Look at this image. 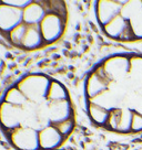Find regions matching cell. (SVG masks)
<instances>
[{
    "label": "cell",
    "instance_id": "obj_16",
    "mask_svg": "<svg viewBox=\"0 0 142 150\" xmlns=\"http://www.w3.org/2000/svg\"><path fill=\"white\" fill-rule=\"evenodd\" d=\"M2 2H5L6 5L12 6L14 8H18V9L21 10H24L27 6L31 4V1H29V0H5Z\"/></svg>",
    "mask_w": 142,
    "mask_h": 150
},
{
    "label": "cell",
    "instance_id": "obj_5",
    "mask_svg": "<svg viewBox=\"0 0 142 150\" xmlns=\"http://www.w3.org/2000/svg\"><path fill=\"white\" fill-rule=\"evenodd\" d=\"M63 28H65V21L61 16L57 12H48L39 24L43 41L47 43L57 41L61 37Z\"/></svg>",
    "mask_w": 142,
    "mask_h": 150
},
{
    "label": "cell",
    "instance_id": "obj_6",
    "mask_svg": "<svg viewBox=\"0 0 142 150\" xmlns=\"http://www.w3.org/2000/svg\"><path fill=\"white\" fill-rule=\"evenodd\" d=\"M24 108L2 102L0 104V125L6 130L12 131L22 126Z\"/></svg>",
    "mask_w": 142,
    "mask_h": 150
},
{
    "label": "cell",
    "instance_id": "obj_7",
    "mask_svg": "<svg viewBox=\"0 0 142 150\" xmlns=\"http://www.w3.org/2000/svg\"><path fill=\"white\" fill-rule=\"evenodd\" d=\"M24 23L22 10L0 2V31L9 33L19 24Z\"/></svg>",
    "mask_w": 142,
    "mask_h": 150
},
{
    "label": "cell",
    "instance_id": "obj_15",
    "mask_svg": "<svg viewBox=\"0 0 142 150\" xmlns=\"http://www.w3.org/2000/svg\"><path fill=\"white\" fill-rule=\"evenodd\" d=\"M53 126H56V128L59 130V132L65 137V136H68L71 131H72L73 127H75V122H73V118L71 117L69 119H66L63 122H59L57 125H53Z\"/></svg>",
    "mask_w": 142,
    "mask_h": 150
},
{
    "label": "cell",
    "instance_id": "obj_8",
    "mask_svg": "<svg viewBox=\"0 0 142 150\" xmlns=\"http://www.w3.org/2000/svg\"><path fill=\"white\" fill-rule=\"evenodd\" d=\"M47 108L50 125H57L59 122L72 117V107L69 99L47 102Z\"/></svg>",
    "mask_w": 142,
    "mask_h": 150
},
{
    "label": "cell",
    "instance_id": "obj_1",
    "mask_svg": "<svg viewBox=\"0 0 142 150\" xmlns=\"http://www.w3.org/2000/svg\"><path fill=\"white\" fill-rule=\"evenodd\" d=\"M85 89L95 125L119 135L142 134V53L108 56L87 77Z\"/></svg>",
    "mask_w": 142,
    "mask_h": 150
},
{
    "label": "cell",
    "instance_id": "obj_4",
    "mask_svg": "<svg viewBox=\"0 0 142 150\" xmlns=\"http://www.w3.org/2000/svg\"><path fill=\"white\" fill-rule=\"evenodd\" d=\"M10 141L18 150H39V131L21 126L10 131Z\"/></svg>",
    "mask_w": 142,
    "mask_h": 150
},
{
    "label": "cell",
    "instance_id": "obj_13",
    "mask_svg": "<svg viewBox=\"0 0 142 150\" xmlns=\"http://www.w3.org/2000/svg\"><path fill=\"white\" fill-rule=\"evenodd\" d=\"M4 102L11 104L14 106H18V107H24L26 104L29 103L28 99L26 98V96L17 86H14L7 91Z\"/></svg>",
    "mask_w": 142,
    "mask_h": 150
},
{
    "label": "cell",
    "instance_id": "obj_9",
    "mask_svg": "<svg viewBox=\"0 0 142 150\" xmlns=\"http://www.w3.org/2000/svg\"><path fill=\"white\" fill-rule=\"evenodd\" d=\"M63 136L59 132L56 126L48 125L39 130V145L42 150H56L61 145Z\"/></svg>",
    "mask_w": 142,
    "mask_h": 150
},
{
    "label": "cell",
    "instance_id": "obj_2",
    "mask_svg": "<svg viewBox=\"0 0 142 150\" xmlns=\"http://www.w3.org/2000/svg\"><path fill=\"white\" fill-rule=\"evenodd\" d=\"M95 17L104 34L114 41H142V0H100Z\"/></svg>",
    "mask_w": 142,
    "mask_h": 150
},
{
    "label": "cell",
    "instance_id": "obj_12",
    "mask_svg": "<svg viewBox=\"0 0 142 150\" xmlns=\"http://www.w3.org/2000/svg\"><path fill=\"white\" fill-rule=\"evenodd\" d=\"M66 99H69L66 87L60 82L51 80V83L48 89L47 102H58V100H66Z\"/></svg>",
    "mask_w": 142,
    "mask_h": 150
},
{
    "label": "cell",
    "instance_id": "obj_14",
    "mask_svg": "<svg viewBox=\"0 0 142 150\" xmlns=\"http://www.w3.org/2000/svg\"><path fill=\"white\" fill-rule=\"evenodd\" d=\"M26 30H27V24L26 23L19 24L18 27H16L14 30H11L8 33L9 40L14 44H16V45L21 47V43H22V40H24V34H26Z\"/></svg>",
    "mask_w": 142,
    "mask_h": 150
},
{
    "label": "cell",
    "instance_id": "obj_10",
    "mask_svg": "<svg viewBox=\"0 0 142 150\" xmlns=\"http://www.w3.org/2000/svg\"><path fill=\"white\" fill-rule=\"evenodd\" d=\"M47 13L48 12H46V9L41 4L31 1V4L22 10L24 23L27 25H39Z\"/></svg>",
    "mask_w": 142,
    "mask_h": 150
},
{
    "label": "cell",
    "instance_id": "obj_3",
    "mask_svg": "<svg viewBox=\"0 0 142 150\" xmlns=\"http://www.w3.org/2000/svg\"><path fill=\"white\" fill-rule=\"evenodd\" d=\"M51 80L42 74H30L22 77L16 85L22 92L28 102L40 104L47 102V94Z\"/></svg>",
    "mask_w": 142,
    "mask_h": 150
},
{
    "label": "cell",
    "instance_id": "obj_11",
    "mask_svg": "<svg viewBox=\"0 0 142 150\" xmlns=\"http://www.w3.org/2000/svg\"><path fill=\"white\" fill-rule=\"evenodd\" d=\"M43 41L42 34L40 32L39 25H27L26 34L21 43V47L27 50H34L42 45Z\"/></svg>",
    "mask_w": 142,
    "mask_h": 150
}]
</instances>
